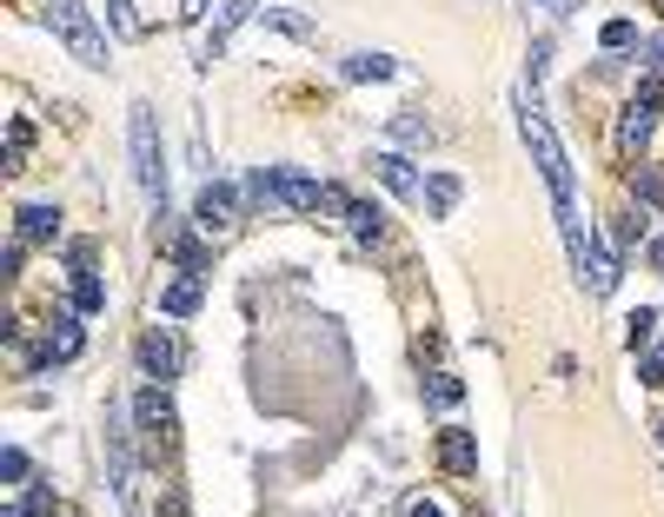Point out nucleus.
I'll use <instances>...</instances> for the list:
<instances>
[{"label": "nucleus", "mask_w": 664, "mask_h": 517, "mask_svg": "<svg viewBox=\"0 0 664 517\" xmlns=\"http://www.w3.org/2000/svg\"><path fill=\"white\" fill-rule=\"evenodd\" d=\"M266 21H273L280 34H293V40H306V34H312V21H299V14H273V8H266Z\"/></svg>", "instance_id": "29"}, {"label": "nucleus", "mask_w": 664, "mask_h": 517, "mask_svg": "<svg viewBox=\"0 0 664 517\" xmlns=\"http://www.w3.org/2000/svg\"><path fill=\"white\" fill-rule=\"evenodd\" d=\"M133 424H140L146 452L174 445V431H180V411H174V398H166V385H159V378H146V385H140V398H133Z\"/></svg>", "instance_id": "4"}, {"label": "nucleus", "mask_w": 664, "mask_h": 517, "mask_svg": "<svg viewBox=\"0 0 664 517\" xmlns=\"http://www.w3.org/2000/svg\"><path fill=\"white\" fill-rule=\"evenodd\" d=\"M159 312H166V318H193V312H200V273H180V279H166V292H159Z\"/></svg>", "instance_id": "15"}, {"label": "nucleus", "mask_w": 664, "mask_h": 517, "mask_svg": "<svg viewBox=\"0 0 664 517\" xmlns=\"http://www.w3.org/2000/svg\"><path fill=\"white\" fill-rule=\"evenodd\" d=\"M340 73H346V80H392V73H399V60H392V53H346V60H340Z\"/></svg>", "instance_id": "17"}, {"label": "nucleus", "mask_w": 664, "mask_h": 517, "mask_svg": "<svg viewBox=\"0 0 664 517\" xmlns=\"http://www.w3.org/2000/svg\"><path fill=\"white\" fill-rule=\"evenodd\" d=\"M80 318H87V312H60V318L47 325V345H40V359H47V365H67V359H80V345H87Z\"/></svg>", "instance_id": "10"}, {"label": "nucleus", "mask_w": 664, "mask_h": 517, "mask_svg": "<svg viewBox=\"0 0 664 517\" xmlns=\"http://www.w3.org/2000/svg\"><path fill=\"white\" fill-rule=\"evenodd\" d=\"M159 517H193V510H187V497L174 491V497H166V504H159Z\"/></svg>", "instance_id": "35"}, {"label": "nucleus", "mask_w": 664, "mask_h": 517, "mask_svg": "<svg viewBox=\"0 0 664 517\" xmlns=\"http://www.w3.org/2000/svg\"><path fill=\"white\" fill-rule=\"evenodd\" d=\"M253 8H260V0H226V8H220V21H213V34H206V47H200V67H213V60L226 53L233 27H246V21H253Z\"/></svg>", "instance_id": "12"}, {"label": "nucleus", "mask_w": 664, "mask_h": 517, "mask_svg": "<svg viewBox=\"0 0 664 517\" xmlns=\"http://www.w3.org/2000/svg\"><path fill=\"white\" fill-rule=\"evenodd\" d=\"M644 60H651V67H657V73H664V34H657V40H651V47H644Z\"/></svg>", "instance_id": "36"}, {"label": "nucleus", "mask_w": 664, "mask_h": 517, "mask_svg": "<svg viewBox=\"0 0 664 517\" xmlns=\"http://www.w3.org/2000/svg\"><path fill=\"white\" fill-rule=\"evenodd\" d=\"M27 471H34V465H27V452H21V445L0 452V478H8V484H27Z\"/></svg>", "instance_id": "26"}, {"label": "nucleus", "mask_w": 664, "mask_h": 517, "mask_svg": "<svg viewBox=\"0 0 664 517\" xmlns=\"http://www.w3.org/2000/svg\"><path fill=\"white\" fill-rule=\"evenodd\" d=\"M346 226H353V239H359V245H379V239H386V213H379V206H366V200H353V206H346Z\"/></svg>", "instance_id": "18"}, {"label": "nucleus", "mask_w": 664, "mask_h": 517, "mask_svg": "<svg viewBox=\"0 0 664 517\" xmlns=\"http://www.w3.org/2000/svg\"><path fill=\"white\" fill-rule=\"evenodd\" d=\"M638 232H644V213H625V219H618V232H612V245H618V252H631V245H638Z\"/></svg>", "instance_id": "27"}, {"label": "nucleus", "mask_w": 664, "mask_h": 517, "mask_svg": "<svg viewBox=\"0 0 664 517\" xmlns=\"http://www.w3.org/2000/svg\"><path fill=\"white\" fill-rule=\"evenodd\" d=\"M532 8H545V14H558V21H565V14H578V8H585V0H532Z\"/></svg>", "instance_id": "33"}, {"label": "nucleus", "mask_w": 664, "mask_h": 517, "mask_svg": "<svg viewBox=\"0 0 664 517\" xmlns=\"http://www.w3.org/2000/svg\"><path fill=\"white\" fill-rule=\"evenodd\" d=\"M392 140H399V146H432L439 133H432V120H419V113H392Z\"/></svg>", "instance_id": "19"}, {"label": "nucleus", "mask_w": 664, "mask_h": 517, "mask_svg": "<svg viewBox=\"0 0 664 517\" xmlns=\"http://www.w3.org/2000/svg\"><path fill=\"white\" fill-rule=\"evenodd\" d=\"M552 73V40H532V80H545Z\"/></svg>", "instance_id": "30"}, {"label": "nucleus", "mask_w": 664, "mask_h": 517, "mask_svg": "<svg viewBox=\"0 0 664 517\" xmlns=\"http://www.w3.org/2000/svg\"><path fill=\"white\" fill-rule=\"evenodd\" d=\"M631 187H638V193H644V200H651V206H657V200H664V180H657V172H638V180H631Z\"/></svg>", "instance_id": "31"}, {"label": "nucleus", "mask_w": 664, "mask_h": 517, "mask_svg": "<svg viewBox=\"0 0 664 517\" xmlns=\"http://www.w3.org/2000/svg\"><path fill=\"white\" fill-rule=\"evenodd\" d=\"M166 252H174L187 273H206V245H200V239H187V232H166Z\"/></svg>", "instance_id": "20"}, {"label": "nucleus", "mask_w": 664, "mask_h": 517, "mask_svg": "<svg viewBox=\"0 0 664 517\" xmlns=\"http://www.w3.org/2000/svg\"><path fill=\"white\" fill-rule=\"evenodd\" d=\"M426 398H432V405H439V411H452V405H459V398H465V385H459V378H452V372H432V385H426Z\"/></svg>", "instance_id": "23"}, {"label": "nucleus", "mask_w": 664, "mask_h": 517, "mask_svg": "<svg viewBox=\"0 0 664 517\" xmlns=\"http://www.w3.org/2000/svg\"><path fill=\"white\" fill-rule=\"evenodd\" d=\"M67 258H73V312H100L107 305V286L87 266V245H67Z\"/></svg>", "instance_id": "13"}, {"label": "nucleus", "mask_w": 664, "mask_h": 517, "mask_svg": "<svg viewBox=\"0 0 664 517\" xmlns=\"http://www.w3.org/2000/svg\"><path fill=\"white\" fill-rule=\"evenodd\" d=\"M273 193H280L286 213H325L332 206V187L312 180V172H299V166H273Z\"/></svg>", "instance_id": "5"}, {"label": "nucleus", "mask_w": 664, "mask_h": 517, "mask_svg": "<svg viewBox=\"0 0 664 517\" xmlns=\"http://www.w3.org/2000/svg\"><path fill=\"white\" fill-rule=\"evenodd\" d=\"M657 113H664V73L651 67L644 80H638V94H631V107H625V120H618V146L638 159L644 153V140H651V127H657Z\"/></svg>", "instance_id": "3"}, {"label": "nucleus", "mask_w": 664, "mask_h": 517, "mask_svg": "<svg viewBox=\"0 0 664 517\" xmlns=\"http://www.w3.org/2000/svg\"><path fill=\"white\" fill-rule=\"evenodd\" d=\"M439 465H446L452 478H472V471H478V438H472V431H459V424H446V431H439Z\"/></svg>", "instance_id": "14"}, {"label": "nucleus", "mask_w": 664, "mask_h": 517, "mask_svg": "<svg viewBox=\"0 0 664 517\" xmlns=\"http://www.w3.org/2000/svg\"><path fill=\"white\" fill-rule=\"evenodd\" d=\"M193 226H200L206 239H226V232L239 226V193H233L226 180H206L200 200H193Z\"/></svg>", "instance_id": "6"}, {"label": "nucleus", "mask_w": 664, "mask_h": 517, "mask_svg": "<svg viewBox=\"0 0 664 517\" xmlns=\"http://www.w3.org/2000/svg\"><path fill=\"white\" fill-rule=\"evenodd\" d=\"M657 438H664V424H657Z\"/></svg>", "instance_id": "38"}, {"label": "nucleus", "mask_w": 664, "mask_h": 517, "mask_svg": "<svg viewBox=\"0 0 664 517\" xmlns=\"http://www.w3.org/2000/svg\"><path fill=\"white\" fill-rule=\"evenodd\" d=\"M651 332H657V312H651V305H638V312L625 318V345H631V352H644Z\"/></svg>", "instance_id": "21"}, {"label": "nucleus", "mask_w": 664, "mask_h": 517, "mask_svg": "<svg viewBox=\"0 0 664 517\" xmlns=\"http://www.w3.org/2000/svg\"><path fill=\"white\" fill-rule=\"evenodd\" d=\"M631 40H638V27H631V21H605V34H598V47H605V53H625Z\"/></svg>", "instance_id": "25"}, {"label": "nucleus", "mask_w": 664, "mask_h": 517, "mask_svg": "<svg viewBox=\"0 0 664 517\" xmlns=\"http://www.w3.org/2000/svg\"><path fill=\"white\" fill-rule=\"evenodd\" d=\"M638 378H644V385H664V345H651V352H644V365H638Z\"/></svg>", "instance_id": "28"}, {"label": "nucleus", "mask_w": 664, "mask_h": 517, "mask_svg": "<svg viewBox=\"0 0 664 517\" xmlns=\"http://www.w3.org/2000/svg\"><path fill=\"white\" fill-rule=\"evenodd\" d=\"M27 146H34V127H27V120H14V127H8V172H21V166H27Z\"/></svg>", "instance_id": "22"}, {"label": "nucleus", "mask_w": 664, "mask_h": 517, "mask_svg": "<svg viewBox=\"0 0 664 517\" xmlns=\"http://www.w3.org/2000/svg\"><path fill=\"white\" fill-rule=\"evenodd\" d=\"M405 517H446V510H439L432 497H412V504H405Z\"/></svg>", "instance_id": "34"}, {"label": "nucleus", "mask_w": 664, "mask_h": 517, "mask_svg": "<svg viewBox=\"0 0 664 517\" xmlns=\"http://www.w3.org/2000/svg\"><path fill=\"white\" fill-rule=\"evenodd\" d=\"M47 27L60 34V47L80 60V67H107V34L94 27V14L87 8H80V0H47Z\"/></svg>", "instance_id": "2"}, {"label": "nucleus", "mask_w": 664, "mask_h": 517, "mask_svg": "<svg viewBox=\"0 0 664 517\" xmlns=\"http://www.w3.org/2000/svg\"><path fill=\"white\" fill-rule=\"evenodd\" d=\"M140 372H146V378H159V385L187 372V345L174 338V325H153V332L140 338Z\"/></svg>", "instance_id": "7"}, {"label": "nucleus", "mask_w": 664, "mask_h": 517, "mask_svg": "<svg viewBox=\"0 0 664 517\" xmlns=\"http://www.w3.org/2000/svg\"><path fill=\"white\" fill-rule=\"evenodd\" d=\"M206 8H213V0H180V21H187V27H200V21H206Z\"/></svg>", "instance_id": "32"}, {"label": "nucleus", "mask_w": 664, "mask_h": 517, "mask_svg": "<svg viewBox=\"0 0 664 517\" xmlns=\"http://www.w3.org/2000/svg\"><path fill=\"white\" fill-rule=\"evenodd\" d=\"M651 266H657V273H664V239H651Z\"/></svg>", "instance_id": "37"}, {"label": "nucleus", "mask_w": 664, "mask_h": 517, "mask_svg": "<svg viewBox=\"0 0 664 517\" xmlns=\"http://www.w3.org/2000/svg\"><path fill=\"white\" fill-rule=\"evenodd\" d=\"M127 146H133V172H140V193H146L153 219H166V146H159V120L146 100L127 107Z\"/></svg>", "instance_id": "1"}, {"label": "nucleus", "mask_w": 664, "mask_h": 517, "mask_svg": "<svg viewBox=\"0 0 664 517\" xmlns=\"http://www.w3.org/2000/svg\"><path fill=\"white\" fill-rule=\"evenodd\" d=\"M372 172L399 193V200H412V206H426V180H419V166H412L405 153H372Z\"/></svg>", "instance_id": "8"}, {"label": "nucleus", "mask_w": 664, "mask_h": 517, "mask_svg": "<svg viewBox=\"0 0 664 517\" xmlns=\"http://www.w3.org/2000/svg\"><path fill=\"white\" fill-rule=\"evenodd\" d=\"M107 21H114V34H120V40H133V34H140V14H133V0H107Z\"/></svg>", "instance_id": "24"}, {"label": "nucleus", "mask_w": 664, "mask_h": 517, "mask_svg": "<svg viewBox=\"0 0 664 517\" xmlns=\"http://www.w3.org/2000/svg\"><path fill=\"white\" fill-rule=\"evenodd\" d=\"M459 172H426V213L432 219H452V206H459Z\"/></svg>", "instance_id": "16"}, {"label": "nucleus", "mask_w": 664, "mask_h": 517, "mask_svg": "<svg viewBox=\"0 0 664 517\" xmlns=\"http://www.w3.org/2000/svg\"><path fill=\"white\" fill-rule=\"evenodd\" d=\"M578 279H585L598 299H605V292H618V245L592 239V245H585V258H578Z\"/></svg>", "instance_id": "9"}, {"label": "nucleus", "mask_w": 664, "mask_h": 517, "mask_svg": "<svg viewBox=\"0 0 664 517\" xmlns=\"http://www.w3.org/2000/svg\"><path fill=\"white\" fill-rule=\"evenodd\" d=\"M14 239H21V245H54V239H60V206L27 200V206L14 213Z\"/></svg>", "instance_id": "11"}]
</instances>
